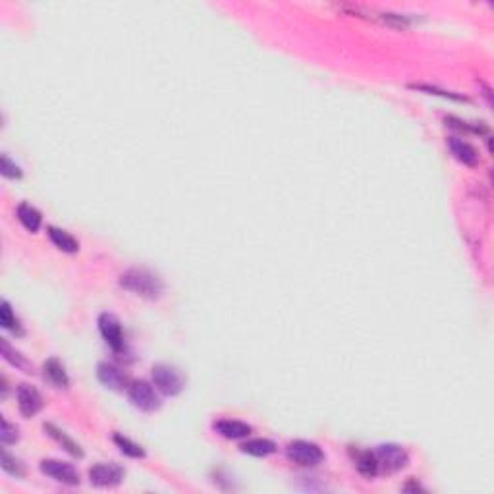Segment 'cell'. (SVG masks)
I'll return each instance as SVG.
<instances>
[{
  "mask_svg": "<svg viewBox=\"0 0 494 494\" xmlns=\"http://www.w3.org/2000/svg\"><path fill=\"white\" fill-rule=\"evenodd\" d=\"M16 215H18L19 224H21L28 232H39V228H41V224H43V215L39 213V209L29 205V203H19L18 209H16Z\"/></svg>",
  "mask_w": 494,
  "mask_h": 494,
  "instance_id": "cell-16",
  "label": "cell"
},
{
  "mask_svg": "<svg viewBox=\"0 0 494 494\" xmlns=\"http://www.w3.org/2000/svg\"><path fill=\"white\" fill-rule=\"evenodd\" d=\"M89 483L99 488H112L124 481V469L116 464H97L89 467Z\"/></svg>",
  "mask_w": 494,
  "mask_h": 494,
  "instance_id": "cell-8",
  "label": "cell"
},
{
  "mask_svg": "<svg viewBox=\"0 0 494 494\" xmlns=\"http://www.w3.org/2000/svg\"><path fill=\"white\" fill-rule=\"evenodd\" d=\"M415 89H421V91H427L430 95H440L444 99H452V101H457V103H469V99L464 97V95H456L452 91H444V89H439V87H430V85H413Z\"/></svg>",
  "mask_w": 494,
  "mask_h": 494,
  "instance_id": "cell-25",
  "label": "cell"
},
{
  "mask_svg": "<svg viewBox=\"0 0 494 494\" xmlns=\"http://www.w3.org/2000/svg\"><path fill=\"white\" fill-rule=\"evenodd\" d=\"M0 172H2V176L10 178V180H19V178L23 176L21 168H19L14 160L10 159L6 153L2 155V167H0Z\"/></svg>",
  "mask_w": 494,
  "mask_h": 494,
  "instance_id": "cell-24",
  "label": "cell"
},
{
  "mask_svg": "<svg viewBox=\"0 0 494 494\" xmlns=\"http://www.w3.org/2000/svg\"><path fill=\"white\" fill-rule=\"evenodd\" d=\"M39 469L43 475L50 477L55 479L58 483L68 486H75L79 485V473L72 464H66V462H60V459H43L39 464Z\"/></svg>",
  "mask_w": 494,
  "mask_h": 494,
  "instance_id": "cell-6",
  "label": "cell"
},
{
  "mask_svg": "<svg viewBox=\"0 0 494 494\" xmlns=\"http://www.w3.org/2000/svg\"><path fill=\"white\" fill-rule=\"evenodd\" d=\"M286 456L299 467H317L325 462V452L309 440H294L286 446Z\"/></svg>",
  "mask_w": 494,
  "mask_h": 494,
  "instance_id": "cell-3",
  "label": "cell"
},
{
  "mask_svg": "<svg viewBox=\"0 0 494 494\" xmlns=\"http://www.w3.org/2000/svg\"><path fill=\"white\" fill-rule=\"evenodd\" d=\"M112 440H114V444L118 446V450H120L124 456L133 457V459H143V457L147 456L145 450H143V446L135 444L133 440H130L128 437H124V435H118V433H116V435L112 437Z\"/></svg>",
  "mask_w": 494,
  "mask_h": 494,
  "instance_id": "cell-20",
  "label": "cell"
},
{
  "mask_svg": "<svg viewBox=\"0 0 494 494\" xmlns=\"http://www.w3.org/2000/svg\"><path fill=\"white\" fill-rule=\"evenodd\" d=\"M97 379L101 381L103 386L116 392L128 390V386H130L128 374L124 373L118 365L111 363V361H101L97 365Z\"/></svg>",
  "mask_w": 494,
  "mask_h": 494,
  "instance_id": "cell-10",
  "label": "cell"
},
{
  "mask_svg": "<svg viewBox=\"0 0 494 494\" xmlns=\"http://www.w3.org/2000/svg\"><path fill=\"white\" fill-rule=\"evenodd\" d=\"M16 400H18L19 413H21L26 419L35 417L39 411L43 410V406H45L41 392H39L35 386L26 383L18 384V388H16Z\"/></svg>",
  "mask_w": 494,
  "mask_h": 494,
  "instance_id": "cell-9",
  "label": "cell"
},
{
  "mask_svg": "<svg viewBox=\"0 0 494 494\" xmlns=\"http://www.w3.org/2000/svg\"><path fill=\"white\" fill-rule=\"evenodd\" d=\"M2 357H4L10 365H14L16 369H21L23 373H31V365L28 363V359L19 354V352H16V350L8 344V340H2Z\"/></svg>",
  "mask_w": 494,
  "mask_h": 494,
  "instance_id": "cell-21",
  "label": "cell"
},
{
  "mask_svg": "<svg viewBox=\"0 0 494 494\" xmlns=\"http://www.w3.org/2000/svg\"><path fill=\"white\" fill-rule=\"evenodd\" d=\"M446 145L450 153H452V157H454L457 162H462V164H466V167H477V164H479V153H477V149L471 143H467V141H464L462 137L452 135V137H448L446 140Z\"/></svg>",
  "mask_w": 494,
  "mask_h": 494,
  "instance_id": "cell-11",
  "label": "cell"
},
{
  "mask_svg": "<svg viewBox=\"0 0 494 494\" xmlns=\"http://www.w3.org/2000/svg\"><path fill=\"white\" fill-rule=\"evenodd\" d=\"M43 374H45L48 383L56 388H68L70 386V377L66 373L64 365L60 363V359H56V357H50L43 363Z\"/></svg>",
  "mask_w": 494,
  "mask_h": 494,
  "instance_id": "cell-14",
  "label": "cell"
},
{
  "mask_svg": "<svg viewBox=\"0 0 494 494\" xmlns=\"http://www.w3.org/2000/svg\"><path fill=\"white\" fill-rule=\"evenodd\" d=\"M47 234L56 249H60V251H64V253H70V255H72V253L79 251V242L75 240L72 234H68L66 230H62V228L48 226Z\"/></svg>",
  "mask_w": 494,
  "mask_h": 494,
  "instance_id": "cell-15",
  "label": "cell"
},
{
  "mask_svg": "<svg viewBox=\"0 0 494 494\" xmlns=\"http://www.w3.org/2000/svg\"><path fill=\"white\" fill-rule=\"evenodd\" d=\"M374 456H377L379 471H383L386 475L398 473L410 464V454L400 444H381L374 450Z\"/></svg>",
  "mask_w": 494,
  "mask_h": 494,
  "instance_id": "cell-4",
  "label": "cell"
},
{
  "mask_svg": "<svg viewBox=\"0 0 494 494\" xmlns=\"http://www.w3.org/2000/svg\"><path fill=\"white\" fill-rule=\"evenodd\" d=\"M126 392H128L131 406L140 411L153 413L160 408V398L155 392V384L147 383V381H131Z\"/></svg>",
  "mask_w": 494,
  "mask_h": 494,
  "instance_id": "cell-5",
  "label": "cell"
},
{
  "mask_svg": "<svg viewBox=\"0 0 494 494\" xmlns=\"http://www.w3.org/2000/svg\"><path fill=\"white\" fill-rule=\"evenodd\" d=\"M43 429H45V433H47L50 439L55 440V442H58L60 446L64 448V450L68 452V454H70V456L79 457V459H82V457L85 456L84 448L79 446V444H77V442H75L74 439H70V437L66 435L64 430L58 429L56 425H53V423H45V425H43Z\"/></svg>",
  "mask_w": 494,
  "mask_h": 494,
  "instance_id": "cell-13",
  "label": "cell"
},
{
  "mask_svg": "<svg viewBox=\"0 0 494 494\" xmlns=\"http://www.w3.org/2000/svg\"><path fill=\"white\" fill-rule=\"evenodd\" d=\"M240 450L243 454H249L255 457H267L276 452V444L269 439H251L240 444Z\"/></svg>",
  "mask_w": 494,
  "mask_h": 494,
  "instance_id": "cell-17",
  "label": "cell"
},
{
  "mask_svg": "<svg viewBox=\"0 0 494 494\" xmlns=\"http://www.w3.org/2000/svg\"><path fill=\"white\" fill-rule=\"evenodd\" d=\"M118 284L131 294L147 299H159L164 292L162 280L147 269H130V271L122 272Z\"/></svg>",
  "mask_w": 494,
  "mask_h": 494,
  "instance_id": "cell-1",
  "label": "cell"
},
{
  "mask_svg": "<svg viewBox=\"0 0 494 494\" xmlns=\"http://www.w3.org/2000/svg\"><path fill=\"white\" fill-rule=\"evenodd\" d=\"M215 430L228 440H240V439H247L249 435L253 433L251 425L243 423V421L238 419H218L215 421Z\"/></svg>",
  "mask_w": 494,
  "mask_h": 494,
  "instance_id": "cell-12",
  "label": "cell"
},
{
  "mask_svg": "<svg viewBox=\"0 0 494 494\" xmlns=\"http://www.w3.org/2000/svg\"><path fill=\"white\" fill-rule=\"evenodd\" d=\"M19 440V430L16 425H12L10 421L2 419V429H0V442L2 446H12Z\"/></svg>",
  "mask_w": 494,
  "mask_h": 494,
  "instance_id": "cell-23",
  "label": "cell"
},
{
  "mask_svg": "<svg viewBox=\"0 0 494 494\" xmlns=\"http://www.w3.org/2000/svg\"><path fill=\"white\" fill-rule=\"evenodd\" d=\"M97 325H99V332L103 336L104 342L111 345L116 354L122 352L124 350V328H122L118 317L112 313H101L97 319Z\"/></svg>",
  "mask_w": 494,
  "mask_h": 494,
  "instance_id": "cell-7",
  "label": "cell"
},
{
  "mask_svg": "<svg viewBox=\"0 0 494 494\" xmlns=\"http://www.w3.org/2000/svg\"><path fill=\"white\" fill-rule=\"evenodd\" d=\"M0 325H2V328L14 332L16 336L26 334V330L21 328V323H19V319L14 315V311L10 307L8 301H2V303H0Z\"/></svg>",
  "mask_w": 494,
  "mask_h": 494,
  "instance_id": "cell-19",
  "label": "cell"
},
{
  "mask_svg": "<svg viewBox=\"0 0 494 494\" xmlns=\"http://www.w3.org/2000/svg\"><path fill=\"white\" fill-rule=\"evenodd\" d=\"M354 462H355V467H357V471H359L363 477H367V479H373V477L379 473L377 456H374V452H371V450L357 452L354 457Z\"/></svg>",
  "mask_w": 494,
  "mask_h": 494,
  "instance_id": "cell-18",
  "label": "cell"
},
{
  "mask_svg": "<svg viewBox=\"0 0 494 494\" xmlns=\"http://www.w3.org/2000/svg\"><path fill=\"white\" fill-rule=\"evenodd\" d=\"M2 469L8 473V475L16 477V479H21L26 477V466L19 462L18 457L10 456L6 450H2Z\"/></svg>",
  "mask_w": 494,
  "mask_h": 494,
  "instance_id": "cell-22",
  "label": "cell"
},
{
  "mask_svg": "<svg viewBox=\"0 0 494 494\" xmlns=\"http://www.w3.org/2000/svg\"><path fill=\"white\" fill-rule=\"evenodd\" d=\"M151 379H153L155 388H157L160 394H164V396H178L180 392L186 388L184 377H182V373L178 371L176 367H172V365H153Z\"/></svg>",
  "mask_w": 494,
  "mask_h": 494,
  "instance_id": "cell-2",
  "label": "cell"
}]
</instances>
